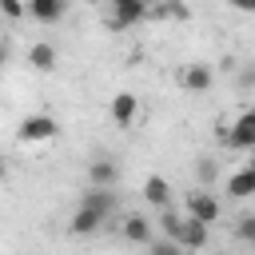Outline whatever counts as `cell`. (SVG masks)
I'll return each mask as SVG.
<instances>
[{
  "label": "cell",
  "instance_id": "603a6c76",
  "mask_svg": "<svg viewBox=\"0 0 255 255\" xmlns=\"http://www.w3.org/2000/svg\"><path fill=\"white\" fill-rule=\"evenodd\" d=\"M0 179H8V163H4V155H0Z\"/></svg>",
  "mask_w": 255,
  "mask_h": 255
},
{
  "label": "cell",
  "instance_id": "52a82bcc",
  "mask_svg": "<svg viewBox=\"0 0 255 255\" xmlns=\"http://www.w3.org/2000/svg\"><path fill=\"white\" fill-rule=\"evenodd\" d=\"M116 179H120L116 159H112V155H92V163H88V183H96V187H116Z\"/></svg>",
  "mask_w": 255,
  "mask_h": 255
},
{
  "label": "cell",
  "instance_id": "7c38bea8",
  "mask_svg": "<svg viewBox=\"0 0 255 255\" xmlns=\"http://www.w3.org/2000/svg\"><path fill=\"white\" fill-rule=\"evenodd\" d=\"M120 235H124L128 243H139V247H147V243L155 239V235H151V219H147V215H124Z\"/></svg>",
  "mask_w": 255,
  "mask_h": 255
},
{
  "label": "cell",
  "instance_id": "2e32d148",
  "mask_svg": "<svg viewBox=\"0 0 255 255\" xmlns=\"http://www.w3.org/2000/svg\"><path fill=\"white\" fill-rule=\"evenodd\" d=\"M28 64H32L36 72H52V68H56V44H48V40L32 44V48H28Z\"/></svg>",
  "mask_w": 255,
  "mask_h": 255
},
{
  "label": "cell",
  "instance_id": "7a4b0ae2",
  "mask_svg": "<svg viewBox=\"0 0 255 255\" xmlns=\"http://www.w3.org/2000/svg\"><path fill=\"white\" fill-rule=\"evenodd\" d=\"M147 8H151V0H108V28L124 32V28L139 24V20H147Z\"/></svg>",
  "mask_w": 255,
  "mask_h": 255
},
{
  "label": "cell",
  "instance_id": "ba28073f",
  "mask_svg": "<svg viewBox=\"0 0 255 255\" xmlns=\"http://www.w3.org/2000/svg\"><path fill=\"white\" fill-rule=\"evenodd\" d=\"M223 191H227L231 199H251V195H255V163H247V167L231 171V175H227V183H223Z\"/></svg>",
  "mask_w": 255,
  "mask_h": 255
},
{
  "label": "cell",
  "instance_id": "277c9868",
  "mask_svg": "<svg viewBox=\"0 0 255 255\" xmlns=\"http://www.w3.org/2000/svg\"><path fill=\"white\" fill-rule=\"evenodd\" d=\"M108 116H112L116 128H135V124H139V96H131V92H116L112 104H108Z\"/></svg>",
  "mask_w": 255,
  "mask_h": 255
},
{
  "label": "cell",
  "instance_id": "e0dca14e",
  "mask_svg": "<svg viewBox=\"0 0 255 255\" xmlns=\"http://www.w3.org/2000/svg\"><path fill=\"white\" fill-rule=\"evenodd\" d=\"M195 175H199L203 183H215V175H219V163H215L211 155H199V163H195Z\"/></svg>",
  "mask_w": 255,
  "mask_h": 255
},
{
  "label": "cell",
  "instance_id": "d6986e66",
  "mask_svg": "<svg viewBox=\"0 0 255 255\" xmlns=\"http://www.w3.org/2000/svg\"><path fill=\"white\" fill-rule=\"evenodd\" d=\"M0 12H4L8 20H24V16H28V4H24V0H0Z\"/></svg>",
  "mask_w": 255,
  "mask_h": 255
},
{
  "label": "cell",
  "instance_id": "5bb4252c",
  "mask_svg": "<svg viewBox=\"0 0 255 255\" xmlns=\"http://www.w3.org/2000/svg\"><path fill=\"white\" fill-rule=\"evenodd\" d=\"M80 203H84V207H96L100 215H112V211L120 207L116 191H112V187H96V183H92V187H88V191L80 195Z\"/></svg>",
  "mask_w": 255,
  "mask_h": 255
},
{
  "label": "cell",
  "instance_id": "5b68a950",
  "mask_svg": "<svg viewBox=\"0 0 255 255\" xmlns=\"http://www.w3.org/2000/svg\"><path fill=\"white\" fill-rule=\"evenodd\" d=\"M183 211H187L191 219L219 223V215H223V203H219L211 191H191V195H187V203H183Z\"/></svg>",
  "mask_w": 255,
  "mask_h": 255
},
{
  "label": "cell",
  "instance_id": "8992f818",
  "mask_svg": "<svg viewBox=\"0 0 255 255\" xmlns=\"http://www.w3.org/2000/svg\"><path fill=\"white\" fill-rule=\"evenodd\" d=\"M207 227H211V223H203V219H191V215L183 211V223H179V231H175V243H179L183 251H199V247H207V243H211Z\"/></svg>",
  "mask_w": 255,
  "mask_h": 255
},
{
  "label": "cell",
  "instance_id": "44dd1931",
  "mask_svg": "<svg viewBox=\"0 0 255 255\" xmlns=\"http://www.w3.org/2000/svg\"><path fill=\"white\" fill-rule=\"evenodd\" d=\"M243 88H255V64H251V68L243 72Z\"/></svg>",
  "mask_w": 255,
  "mask_h": 255
},
{
  "label": "cell",
  "instance_id": "9c48e42d",
  "mask_svg": "<svg viewBox=\"0 0 255 255\" xmlns=\"http://www.w3.org/2000/svg\"><path fill=\"white\" fill-rule=\"evenodd\" d=\"M24 4H28V16L40 24H60L68 16V0H24Z\"/></svg>",
  "mask_w": 255,
  "mask_h": 255
},
{
  "label": "cell",
  "instance_id": "3957f363",
  "mask_svg": "<svg viewBox=\"0 0 255 255\" xmlns=\"http://www.w3.org/2000/svg\"><path fill=\"white\" fill-rule=\"evenodd\" d=\"M227 151H255V108L239 112L235 124L227 128V139H223Z\"/></svg>",
  "mask_w": 255,
  "mask_h": 255
},
{
  "label": "cell",
  "instance_id": "ffe728a7",
  "mask_svg": "<svg viewBox=\"0 0 255 255\" xmlns=\"http://www.w3.org/2000/svg\"><path fill=\"white\" fill-rule=\"evenodd\" d=\"M235 12H255V0H231Z\"/></svg>",
  "mask_w": 255,
  "mask_h": 255
},
{
  "label": "cell",
  "instance_id": "ac0fdd59",
  "mask_svg": "<svg viewBox=\"0 0 255 255\" xmlns=\"http://www.w3.org/2000/svg\"><path fill=\"white\" fill-rule=\"evenodd\" d=\"M235 235L255 247V215H239V219H235Z\"/></svg>",
  "mask_w": 255,
  "mask_h": 255
},
{
  "label": "cell",
  "instance_id": "4fadbf2b",
  "mask_svg": "<svg viewBox=\"0 0 255 255\" xmlns=\"http://www.w3.org/2000/svg\"><path fill=\"white\" fill-rule=\"evenodd\" d=\"M143 199H147L155 211L171 207V183H167L163 175H147V179H143Z\"/></svg>",
  "mask_w": 255,
  "mask_h": 255
},
{
  "label": "cell",
  "instance_id": "8fae6325",
  "mask_svg": "<svg viewBox=\"0 0 255 255\" xmlns=\"http://www.w3.org/2000/svg\"><path fill=\"white\" fill-rule=\"evenodd\" d=\"M179 84H183L187 92H211V84H215V72H211L207 64H187V68L179 72Z\"/></svg>",
  "mask_w": 255,
  "mask_h": 255
},
{
  "label": "cell",
  "instance_id": "7402d4cb",
  "mask_svg": "<svg viewBox=\"0 0 255 255\" xmlns=\"http://www.w3.org/2000/svg\"><path fill=\"white\" fill-rule=\"evenodd\" d=\"M8 64V44H0V68Z\"/></svg>",
  "mask_w": 255,
  "mask_h": 255
},
{
  "label": "cell",
  "instance_id": "9a60e30c",
  "mask_svg": "<svg viewBox=\"0 0 255 255\" xmlns=\"http://www.w3.org/2000/svg\"><path fill=\"white\" fill-rule=\"evenodd\" d=\"M147 20H191V8L183 4V0H151V8H147Z\"/></svg>",
  "mask_w": 255,
  "mask_h": 255
},
{
  "label": "cell",
  "instance_id": "30bf717a",
  "mask_svg": "<svg viewBox=\"0 0 255 255\" xmlns=\"http://www.w3.org/2000/svg\"><path fill=\"white\" fill-rule=\"evenodd\" d=\"M104 223H108V215H100L96 207H84V203H80L76 215H72V223H68V231H72V235H96Z\"/></svg>",
  "mask_w": 255,
  "mask_h": 255
},
{
  "label": "cell",
  "instance_id": "6da1fadb",
  "mask_svg": "<svg viewBox=\"0 0 255 255\" xmlns=\"http://www.w3.org/2000/svg\"><path fill=\"white\" fill-rule=\"evenodd\" d=\"M56 131H60L56 116H48V112H32V116L20 120L16 139H20V143H48V139H56Z\"/></svg>",
  "mask_w": 255,
  "mask_h": 255
}]
</instances>
